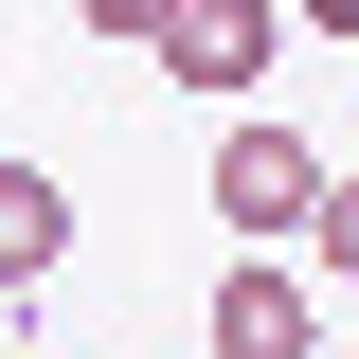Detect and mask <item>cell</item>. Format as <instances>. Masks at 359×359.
Segmentation results:
<instances>
[{"label":"cell","instance_id":"obj_5","mask_svg":"<svg viewBox=\"0 0 359 359\" xmlns=\"http://www.w3.org/2000/svg\"><path fill=\"white\" fill-rule=\"evenodd\" d=\"M306 269H341V287H359V162L323 180V216H306Z\"/></svg>","mask_w":359,"mask_h":359},{"label":"cell","instance_id":"obj_1","mask_svg":"<svg viewBox=\"0 0 359 359\" xmlns=\"http://www.w3.org/2000/svg\"><path fill=\"white\" fill-rule=\"evenodd\" d=\"M323 180H341V162H323L306 126H216V180H198V198L233 216V252H306Z\"/></svg>","mask_w":359,"mask_h":359},{"label":"cell","instance_id":"obj_3","mask_svg":"<svg viewBox=\"0 0 359 359\" xmlns=\"http://www.w3.org/2000/svg\"><path fill=\"white\" fill-rule=\"evenodd\" d=\"M144 54H162L180 90H216V108H233V90L287 54V18H269V0H162V36H144Z\"/></svg>","mask_w":359,"mask_h":359},{"label":"cell","instance_id":"obj_2","mask_svg":"<svg viewBox=\"0 0 359 359\" xmlns=\"http://www.w3.org/2000/svg\"><path fill=\"white\" fill-rule=\"evenodd\" d=\"M198 341H216V359H323V287L287 252H233L216 306H198Z\"/></svg>","mask_w":359,"mask_h":359},{"label":"cell","instance_id":"obj_4","mask_svg":"<svg viewBox=\"0 0 359 359\" xmlns=\"http://www.w3.org/2000/svg\"><path fill=\"white\" fill-rule=\"evenodd\" d=\"M54 252H72V198L36 162H0V287H54Z\"/></svg>","mask_w":359,"mask_h":359},{"label":"cell","instance_id":"obj_7","mask_svg":"<svg viewBox=\"0 0 359 359\" xmlns=\"http://www.w3.org/2000/svg\"><path fill=\"white\" fill-rule=\"evenodd\" d=\"M287 18H306V36H359V0H287Z\"/></svg>","mask_w":359,"mask_h":359},{"label":"cell","instance_id":"obj_6","mask_svg":"<svg viewBox=\"0 0 359 359\" xmlns=\"http://www.w3.org/2000/svg\"><path fill=\"white\" fill-rule=\"evenodd\" d=\"M72 18H90L108 54H144V36H162V0H72Z\"/></svg>","mask_w":359,"mask_h":359}]
</instances>
